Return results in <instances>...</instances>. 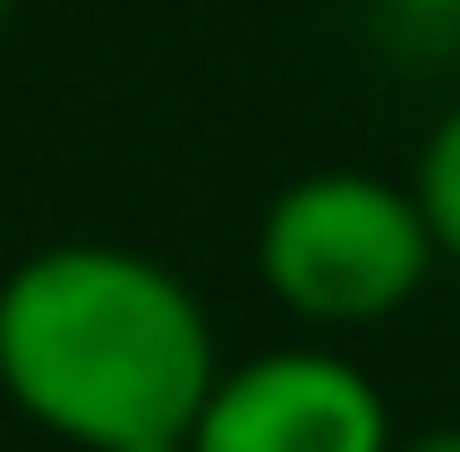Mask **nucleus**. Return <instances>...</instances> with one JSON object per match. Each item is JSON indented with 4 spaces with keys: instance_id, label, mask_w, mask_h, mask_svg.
<instances>
[{
    "instance_id": "6e6552de",
    "label": "nucleus",
    "mask_w": 460,
    "mask_h": 452,
    "mask_svg": "<svg viewBox=\"0 0 460 452\" xmlns=\"http://www.w3.org/2000/svg\"><path fill=\"white\" fill-rule=\"evenodd\" d=\"M9 17H17V0H0V34H9Z\"/></svg>"
},
{
    "instance_id": "7ed1b4c3",
    "label": "nucleus",
    "mask_w": 460,
    "mask_h": 452,
    "mask_svg": "<svg viewBox=\"0 0 460 452\" xmlns=\"http://www.w3.org/2000/svg\"><path fill=\"white\" fill-rule=\"evenodd\" d=\"M197 452H393V410L376 376L341 350H264L214 376L197 427Z\"/></svg>"
},
{
    "instance_id": "39448f33",
    "label": "nucleus",
    "mask_w": 460,
    "mask_h": 452,
    "mask_svg": "<svg viewBox=\"0 0 460 452\" xmlns=\"http://www.w3.org/2000/svg\"><path fill=\"white\" fill-rule=\"evenodd\" d=\"M376 9L410 17V26H452V17H460V0H376Z\"/></svg>"
},
{
    "instance_id": "20e7f679",
    "label": "nucleus",
    "mask_w": 460,
    "mask_h": 452,
    "mask_svg": "<svg viewBox=\"0 0 460 452\" xmlns=\"http://www.w3.org/2000/svg\"><path fill=\"white\" fill-rule=\"evenodd\" d=\"M410 188H418V205H427V222H435V248H444L452 265H460V102H452V111L427 129Z\"/></svg>"
},
{
    "instance_id": "f257e3e1",
    "label": "nucleus",
    "mask_w": 460,
    "mask_h": 452,
    "mask_svg": "<svg viewBox=\"0 0 460 452\" xmlns=\"http://www.w3.org/2000/svg\"><path fill=\"white\" fill-rule=\"evenodd\" d=\"M222 376L205 299L146 248L51 239L0 273V393L77 452L188 436Z\"/></svg>"
},
{
    "instance_id": "423d86ee",
    "label": "nucleus",
    "mask_w": 460,
    "mask_h": 452,
    "mask_svg": "<svg viewBox=\"0 0 460 452\" xmlns=\"http://www.w3.org/2000/svg\"><path fill=\"white\" fill-rule=\"evenodd\" d=\"M393 452H460V427H427V436H401Z\"/></svg>"
},
{
    "instance_id": "0eeeda50",
    "label": "nucleus",
    "mask_w": 460,
    "mask_h": 452,
    "mask_svg": "<svg viewBox=\"0 0 460 452\" xmlns=\"http://www.w3.org/2000/svg\"><path fill=\"white\" fill-rule=\"evenodd\" d=\"M111 452H197L188 436H154V444H111Z\"/></svg>"
},
{
    "instance_id": "f03ea898",
    "label": "nucleus",
    "mask_w": 460,
    "mask_h": 452,
    "mask_svg": "<svg viewBox=\"0 0 460 452\" xmlns=\"http://www.w3.org/2000/svg\"><path fill=\"white\" fill-rule=\"evenodd\" d=\"M435 265H444V248H435V222L418 205V188L358 171V163L298 171L256 214L264 290L315 333H358V324L401 316L427 290Z\"/></svg>"
}]
</instances>
